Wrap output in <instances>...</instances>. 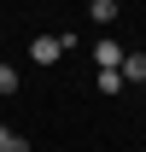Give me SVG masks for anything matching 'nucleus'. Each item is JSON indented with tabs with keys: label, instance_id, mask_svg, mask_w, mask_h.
I'll use <instances>...</instances> for the list:
<instances>
[{
	"label": "nucleus",
	"instance_id": "nucleus-2",
	"mask_svg": "<svg viewBox=\"0 0 146 152\" xmlns=\"http://www.w3.org/2000/svg\"><path fill=\"white\" fill-rule=\"evenodd\" d=\"M117 64H123V47H117L111 35H99V47H93V70H117Z\"/></svg>",
	"mask_w": 146,
	"mask_h": 152
},
{
	"label": "nucleus",
	"instance_id": "nucleus-5",
	"mask_svg": "<svg viewBox=\"0 0 146 152\" xmlns=\"http://www.w3.org/2000/svg\"><path fill=\"white\" fill-rule=\"evenodd\" d=\"M0 152H29V140H23V134H12L6 123H0Z\"/></svg>",
	"mask_w": 146,
	"mask_h": 152
},
{
	"label": "nucleus",
	"instance_id": "nucleus-1",
	"mask_svg": "<svg viewBox=\"0 0 146 152\" xmlns=\"http://www.w3.org/2000/svg\"><path fill=\"white\" fill-rule=\"evenodd\" d=\"M58 53H64V35H35L29 41V58H35V64H53Z\"/></svg>",
	"mask_w": 146,
	"mask_h": 152
},
{
	"label": "nucleus",
	"instance_id": "nucleus-3",
	"mask_svg": "<svg viewBox=\"0 0 146 152\" xmlns=\"http://www.w3.org/2000/svg\"><path fill=\"white\" fill-rule=\"evenodd\" d=\"M123 82H146V53H123Z\"/></svg>",
	"mask_w": 146,
	"mask_h": 152
},
{
	"label": "nucleus",
	"instance_id": "nucleus-8",
	"mask_svg": "<svg viewBox=\"0 0 146 152\" xmlns=\"http://www.w3.org/2000/svg\"><path fill=\"white\" fill-rule=\"evenodd\" d=\"M140 88H146V82H140Z\"/></svg>",
	"mask_w": 146,
	"mask_h": 152
},
{
	"label": "nucleus",
	"instance_id": "nucleus-6",
	"mask_svg": "<svg viewBox=\"0 0 146 152\" xmlns=\"http://www.w3.org/2000/svg\"><path fill=\"white\" fill-rule=\"evenodd\" d=\"M0 94H18V70H12L6 58H0Z\"/></svg>",
	"mask_w": 146,
	"mask_h": 152
},
{
	"label": "nucleus",
	"instance_id": "nucleus-7",
	"mask_svg": "<svg viewBox=\"0 0 146 152\" xmlns=\"http://www.w3.org/2000/svg\"><path fill=\"white\" fill-rule=\"evenodd\" d=\"M123 88V70H99V94H117Z\"/></svg>",
	"mask_w": 146,
	"mask_h": 152
},
{
	"label": "nucleus",
	"instance_id": "nucleus-4",
	"mask_svg": "<svg viewBox=\"0 0 146 152\" xmlns=\"http://www.w3.org/2000/svg\"><path fill=\"white\" fill-rule=\"evenodd\" d=\"M117 12H123L117 0H93V6H88V18H93V23H117Z\"/></svg>",
	"mask_w": 146,
	"mask_h": 152
}]
</instances>
